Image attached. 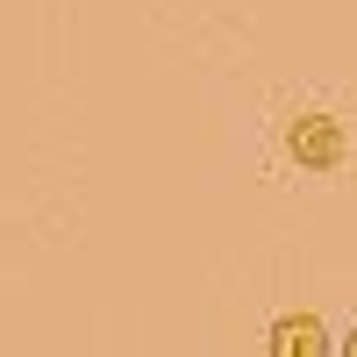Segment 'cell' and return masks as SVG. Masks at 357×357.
<instances>
[{"label": "cell", "mask_w": 357, "mask_h": 357, "mask_svg": "<svg viewBox=\"0 0 357 357\" xmlns=\"http://www.w3.org/2000/svg\"><path fill=\"white\" fill-rule=\"evenodd\" d=\"M286 143H293V158L314 165V172L343 158V129L329 122V114H307V122H293V129H286Z\"/></svg>", "instance_id": "6da1fadb"}, {"label": "cell", "mask_w": 357, "mask_h": 357, "mask_svg": "<svg viewBox=\"0 0 357 357\" xmlns=\"http://www.w3.org/2000/svg\"><path fill=\"white\" fill-rule=\"evenodd\" d=\"M350 350H357V343H350Z\"/></svg>", "instance_id": "3957f363"}, {"label": "cell", "mask_w": 357, "mask_h": 357, "mask_svg": "<svg viewBox=\"0 0 357 357\" xmlns=\"http://www.w3.org/2000/svg\"><path fill=\"white\" fill-rule=\"evenodd\" d=\"M272 350L286 357V350H301V357H321V350H329V336H321V321H279V329H272Z\"/></svg>", "instance_id": "7a4b0ae2"}]
</instances>
